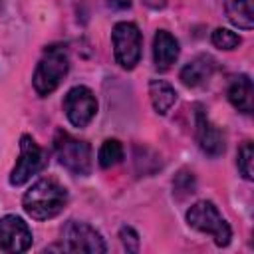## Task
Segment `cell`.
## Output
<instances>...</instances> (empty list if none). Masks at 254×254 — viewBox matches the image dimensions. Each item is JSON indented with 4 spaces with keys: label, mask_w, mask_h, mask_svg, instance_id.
<instances>
[{
    "label": "cell",
    "mask_w": 254,
    "mask_h": 254,
    "mask_svg": "<svg viewBox=\"0 0 254 254\" xmlns=\"http://www.w3.org/2000/svg\"><path fill=\"white\" fill-rule=\"evenodd\" d=\"M240 36L234 34L232 30H226V28H216L212 32V44L220 50H234L240 46Z\"/></svg>",
    "instance_id": "d6986e66"
},
{
    "label": "cell",
    "mask_w": 254,
    "mask_h": 254,
    "mask_svg": "<svg viewBox=\"0 0 254 254\" xmlns=\"http://www.w3.org/2000/svg\"><path fill=\"white\" fill-rule=\"evenodd\" d=\"M54 149L60 165L69 173L81 177H87L91 173V147L85 141H79L60 129L54 139Z\"/></svg>",
    "instance_id": "277c9868"
},
{
    "label": "cell",
    "mask_w": 254,
    "mask_h": 254,
    "mask_svg": "<svg viewBox=\"0 0 254 254\" xmlns=\"http://www.w3.org/2000/svg\"><path fill=\"white\" fill-rule=\"evenodd\" d=\"M121 159H123V145L117 139L103 141V145L99 147V153H97L99 165L103 169H109V167H115L117 163H121Z\"/></svg>",
    "instance_id": "2e32d148"
},
{
    "label": "cell",
    "mask_w": 254,
    "mask_h": 254,
    "mask_svg": "<svg viewBox=\"0 0 254 254\" xmlns=\"http://www.w3.org/2000/svg\"><path fill=\"white\" fill-rule=\"evenodd\" d=\"M107 2H109L113 8H121V10L131 6V0H107Z\"/></svg>",
    "instance_id": "44dd1931"
},
{
    "label": "cell",
    "mask_w": 254,
    "mask_h": 254,
    "mask_svg": "<svg viewBox=\"0 0 254 254\" xmlns=\"http://www.w3.org/2000/svg\"><path fill=\"white\" fill-rule=\"evenodd\" d=\"M30 244H32V230L20 216L6 214L4 218H0V250L2 252H26Z\"/></svg>",
    "instance_id": "9c48e42d"
},
{
    "label": "cell",
    "mask_w": 254,
    "mask_h": 254,
    "mask_svg": "<svg viewBox=\"0 0 254 254\" xmlns=\"http://www.w3.org/2000/svg\"><path fill=\"white\" fill-rule=\"evenodd\" d=\"M119 238H121V244L127 252H137L139 250V234L131 226H123L119 230Z\"/></svg>",
    "instance_id": "ffe728a7"
},
{
    "label": "cell",
    "mask_w": 254,
    "mask_h": 254,
    "mask_svg": "<svg viewBox=\"0 0 254 254\" xmlns=\"http://www.w3.org/2000/svg\"><path fill=\"white\" fill-rule=\"evenodd\" d=\"M224 10L228 20L242 28V30H252L254 28V8L252 0H224Z\"/></svg>",
    "instance_id": "9a60e30c"
},
{
    "label": "cell",
    "mask_w": 254,
    "mask_h": 254,
    "mask_svg": "<svg viewBox=\"0 0 254 254\" xmlns=\"http://www.w3.org/2000/svg\"><path fill=\"white\" fill-rule=\"evenodd\" d=\"M196 141H198V147L202 149V153H206L208 157H220L224 153V133L204 115V111L198 107L196 111Z\"/></svg>",
    "instance_id": "30bf717a"
},
{
    "label": "cell",
    "mask_w": 254,
    "mask_h": 254,
    "mask_svg": "<svg viewBox=\"0 0 254 254\" xmlns=\"http://www.w3.org/2000/svg\"><path fill=\"white\" fill-rule=\"evenodd\" d=\"M212 71H214V60L202 54L192 58L189 64H185V67L181 69V81L187 87H198L210 79Z\"/></svg>",
    "instance_id": "7c38bea8"
},
{
    "label": "cell",
    "mask_w": 254,
    "mask_h": 254,
    "mask_svg": "<svg viewBox=\"0 0 254 254\" xmlns=\"http://www.w3.org/2000/svg\"><path fill=\"white\" fill-rule=\"evenodd\" d=\"M44 165H46V155H44L42 147L30 135H22V139H20V159L16 161V167L12 169L10 185H14V187L24 185L36 173H40L44 169Z\"/></svg>",
    "instance_id": "8992f818"
},
{
    "label": "cell",
    "mask_w": 254,
    "mask_h": 254,
    "mask_svg": "<svg viewBox=\"0 0 254 254\" xmlns=\"http://www.w3.org/2000/svg\"><path fill=\"white\" fill-rule=\"evenodd\" d=\"M64 111L71 125L85 127L97 111V99L89 87L75 85L64 97Z\"/></svg>",
    "instance_id": "52a82bcc"
},
{
    "label": "cell",
    "mask_w": 254,
    "mask_h": 254,
    "mask_svg": "<svg viewBox=\"0 0 254 254\" xmlns=\"http://www.w3.org/2000/svg\"><path fill=\"white\" fill-rule=\"evenodd\" d=\"M252 163H254V145H252L250 141H246V143H242L240 149H238V169H240L242 177L248 179V181L254 179Z\"/></svg>",
    "instance_id": "e0dca14e"
},
{
    "label": "cell",
    "mask_w": 254,
    "mask_h": 254,
    "mask_svg": "<svg viewBox=\"0 0 254 254\" xmlns=\"http://www.w3.org/2000/svg\"><path fill=\"white\" fill-rule=\"evenodd\" d=\"M187 222L198 232H206L214 238L216 246H228L232 238V230L228 222L222 218L214 202L210 200H198L187 210Z\"/></svg>",
    "instance_id": "3957f363"
},
{
    "label": "cell",
    "mask_w": 254,
    "mask_h": 254,
    "mask_svg": "<svg viewBox=\"0 0 254 254\" xmlns=\"http://www.w3.org/2000/svg\"><path fill=\"white\" fill-rule=\"evenodd\" d=\"M67 67H69V60H67L65 48H62V46L48 48L44 52L42 60L38 62V67H36L34 77H32L36 93L46 97L52 91H56L67 73Z\"/></svg>",
    "instance_id": "7a4b0ae2"
},
{
    "label": "cell",
    "mask_w": 254,
    "mask_h": 254,
    "mask_svg": "<svg viewBox=\"0 0 254 254\" xmlns=\"http://www.w3.org/2000/svg\"><path fill=\"white\" fill-rule=\"evenodd\" d=\"M65 202L67 190L54 179H40L26 190L22 198L24 210L36 220H48L58 216L64 210Z\"/></svg>",
    "instance_id": "6da1fadb"
},
{
    "label": "cell",
    "mask_w": 254,
    "mask_h": 254,
    "mask_svg": "<svg viewBox=\"0 0 254 254\" xmlns=\"http://www.w3.org/2000/svg\"><path fill=\"white\" fill-rule=\"evenodd\" d=\"M179 58V42L167 30H157L153 40V60L159 71H167Z\"/></svg>",
    "instance_id": "8fae6325"
},
{
    "label": "cell",
    "mask_w": 254,
    "mask_h": 254,
    "mask_svg": "<svg viewBox=\"0 0 254 254\" xmlns=\"http://www.w3.org/2000/svg\"><path fill=\"white\" fill-rule=\"evenodd\" d=\"M173 189H175L177 198H185V196L192 194L194 189H196V183H194L192 173H189V171H179V173L175 175V179H173Z\"/></svg>",
    "instance_id": "ac0fdd59"
},
{
    "label": "cell",
    "mask_w": 254,
    "mask_h": 254,
    "mask_svg": "<svg viewBox=\"0 0 254 254\" xmlns=\"http://www.w3.org/2000/svg\"><path fill=\"white\" fill-rule=\"evenodd\" d=\"M111 42H113L115 62L123 69H133L141 60L143 36L139 32V28L131 22H119L113 26Z\"/></svg>",
    "instance_id": "5b68a950"
},
{
    "label": "cell",
    "mask_w": 254,
    "mask_h": 254,
    "mask_svg": "<svg viewBox=\"0 0 254 254\" xmlns=\"http://www.w3.org/2000/svg\"><path fill=\"white\" fill-rule=\"evenodd\" d=\"M149 95H151V103L155 107L157 113L165 115L177 101V91L171 83L163 81V79H151L149 83Z\"/></svg>",
    "instance_id": "5bb4252c"
},
{
    "label": "cell",
    "mask_w": 254,
    "mask_h": 254,
    "mask_svg": "<svg viewBox=\"0 0 254 254\" xmlns=\"http://www.w3.org/2000/svg\"><path fill=\"white\" fill-rule=\"evenodd\" d=\"M228 101L240 111V113H252L254 107V87L252 79L244 73L236 75L228 85Z\"/></svg>",
    "instance_id": "4fadbf2b"
},
{
    "label": "cell",
    "mask_w": 254,
    "mask_h": 254,
    "mask_svg": "<svg viewBox=\"0 0 254 254\" xmlns=\"http://www.w3.org/2000/svg\"><path fill=\"white\" fill-rule=\"evenodd\" d=\"M64 240H65L64 248L71 252H105L107 250L101 234L95 228H91L87 222L69 220L64 228Z\"/></svg>",
    "instance_id": "ba28073f"
}]
</instances>
